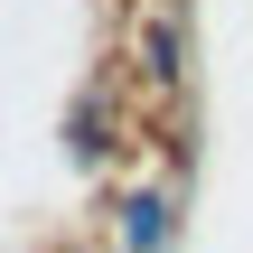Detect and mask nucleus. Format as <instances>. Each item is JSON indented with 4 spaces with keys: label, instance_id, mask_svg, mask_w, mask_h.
<instances>
[{
    "label": "nucleus",
    "instance_id": "nucleus-1",
    "mask_svg": "<svg viewBox=\"0 0 253 253\" xmlns=\"http://www.w3.org/2000/svg\"><path fill=\"white\" fill-rule=\"evenodd\" d=\"M131 244H141V253L169 244V207H160V197H131Z\"/></svg>",
    "mask_w": 253,
    "mask_h": 253
}]
</instances>
